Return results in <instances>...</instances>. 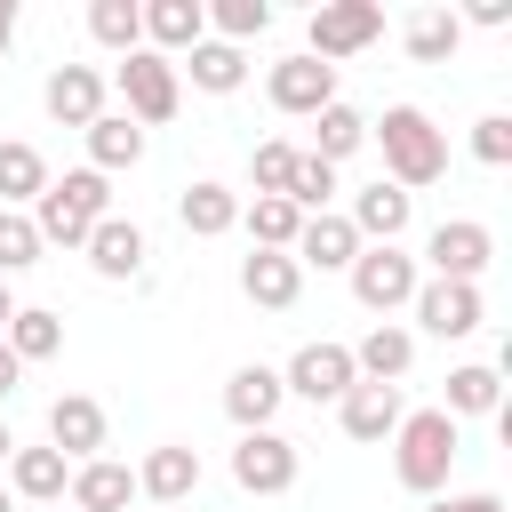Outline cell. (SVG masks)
I'll return each mask as SVG.
<instances>
[{"instance_id": "6da1fadb", "label": "cell", "mask_w": 512, "mask_h": 512, "mask_svg": "<svg viewBox=\"0 0 512 512\" xmlns=\"http://www.w3.org/2000/svg\"><path fill=\"white\" fill-rule=\"evenodd\" d=\"M384 448H392V480L432 504V496H448V472H456V456H464V424L440 416V408H408Z\"/></svg>"}, {"instance_id": "7a4b0ae2", "label": "cell", "mask_w": 512, "mask_h": 512, "mask_svg": "<svg viewBox=\"0 0 512 512\" xmlns=\"http://www.w3.org/2000/svg\"><path fill=\"white\" fill-rule=\"evenodd\" d=\"M368 144L384 152V184L400 192H424L448 176V136L432 128L424 104H384V120H368Z\"/></svg>"}, {"instance_id": "3957f363", "label": "cell", "mask_w": 512, "mask_h": 512, "mask_svg": "<svg viewBox=\"0 0 512 512\" xmlns=\"http://www.w3.org/2000/svg\"><path fill=\"white\" fill-rule=\"evenodd\" d=\"M104 216H112V176H96V168H64V176H48V192L32 200L40 248H80Z\"/></svg>"}, {"instance_id": "277c9868", "label": "cell", "mask_w": 512, "mask_h": 512, "mask_svg": "<svg viewBox=\"0 0 512 512\" xmlns=\"http://www.w3.org/2000/svg\"><path fill=\"white\" fill-rule=\"evenodd\" d=\"M104 88H120V112H128L136 128H168V120L184 112V80H176V64H168V56H152V48L120 56Z\"/></svg>"}, {"instance_id": "5b68a950", "label": "cell", "mask_w": 512, "mask_h": 512, "mask_svg": "<svg viewBox=\"0 0 512 512\" xmlns=\"http://www.w3.org/2000/svg\"><path fill=\"white\" fill-rule=\"evenodd\" d=\"M488 264H496V232H488L480 216H440V224L424 232V256H416L424 280H472V288H480Z\"/></svg>"}, {"instance_id": "8992f818", "label": "cell", "mask_w": 512, "mask_h": 512, "mask_svg": "<svg viewBox=\"0 0 512 512\" xmlns=\"http://www.w3.org/2000/svg\"><path fill=\"white\" fill-rule=\"evenodd\" d=\"M368 40H384V8H376V0H320L312 24H304V56H320L328 72H336L344 56H360Z\"/></svg>"}, {"instance_id": "52a82bcc", "label": "cell", "mask_w": 512, "mask_h": 512, "mask_svg": "<svg viewBox=\"0 0 512 512\" xmlns=\"http://www.w3.org/2000/svg\"><path fill=\"white\" fill-rule=\"evenodd\" d=\"M296 472H304V448L272 424V432H240L232 440V488L240 496H288L296 488Z\"/></svg>"}, {"instance_id": "ba28073f", "label": "cell", "mask_w": 512, "mask_h": 512, "mask_svg": "<svg viewBox=\"0 0 512 512\" xmlns=\"http://www.w3.org/2000/svg\"><path fill=\"white\" fill-rule=\"evenodd\" d=\"M344 280H352V296H360L376 320H392V312H408V296H416V280H424V272H416V256L392 240V248H360Z\"/></svg>"}, {"instance_id": "9c48e42d", "label": "cell", "mask_w": 512, "mask_h": 512, "mask_svg": "<svg viewBox=\"0 0 512 512\" xmlns=\"http://www.w3.org/2000/svg\"><path fill=\"white\" fill-rule=\"evenodd\" d=\"M408 312H416V328H424V336H440V344H464V336H480V320H488V296H480L472 280H416Z\"/></svg>"}, {"instance_id": "30bf717a", "label": "cell", "mask_w": 512, "mask_h": 512, "mask_svg": "<svg viewBox=\"0 0 512 512\" xmlns=\"http://www.w3.org/2000/svg\"><path fill=\"white\" fill-rule=\"evenodd\" d=\"M352 384H360V376H352V352H344V344H328V336L296 344V352H288V368H280V392H288V400H312V408H336Z\"/></svg>"}, {"instance_id": "8fae6325", "label": "cell", "mask_w": 512, "mask_h": 512, "mask_svg": "<svg viewBox=\"0 0 512 512\" xmlns=\"http://www.w3.org/2000/svg\"><path fill=\"white\" fill-rule=\"evenodd\" d=\"M264 96H272V112H288V120H312V112H328L336 104V72L320 64V56H280L272 72H264Z\"/></svg>"}, {"instance_id": "7c38bea8", "label": "cell", "mask_w": 512, "mask_h": 512, "mask_svg": "<svg viewBox=\"0 0 512 512\" xmlns=\"http://www.w3.org/2000/svg\"><path fill=\"white\" fill-rule=\"evenodd\" d=\"M80 256H88V272L96 280H144V264H152V240H144V224L136 216H104L88 240H80Z\"/></svg>"}, {"instance_id": "4fadbf2b", "label": "cell", "mask_w": 512, "mask_h": 512, "mask_svg": "<svg viewBox=\"0 0 512 512\" xmlns=\"http://www.w3.org/2000/svg\"><path fill=\"white\" fill-rule=\"evenodd\" d=\"M344 224L360 232V248H392V240L416 224V192H400V184H384V176H376V184H360V192H352Z\"/></svg>"}, {"instance_id": "5bb4252c", "label": "cell", "mask_w": 512, "mask_h": 512, "mask_svg": "<svg viewBox=\"0 0 512 512\" xmlns=\"http://www.w3.org/2000/svg\"><path fill=\"white\" fill-rule=\"evenodd\" d=\"M104 400H88V392H56L48 400V448L64 456V464H88V456H104Z\"/></svg>"}, {"instance_id": "9a60e30c", "label": "cell", "mask_w": 512, "mask_h": 512, "mask_svg": "<svg viewBox=\"0 0 512 512\" xmlns=\"http://www.w3.org/2000/svg\"><path fill=\"white\" fill-rule=\"evenodd\" d=\"M280 368H264V360H240L232 376H224V416H232V432H272V416H280Z\"/></svg>"}, {"instance_id": "2e32d148", "label": "cell", "mask_w": 512, "mask_h": 512, "mask_svg": "<svg viewBox=\"0 0 512 512\" xmlns=\"http://www.w3.org/2000/svg\"><path fill=\"white\" fill-rule=\"evenodd\" d=\"M400 416H408L400 384H352V392L336 400V424H344V440H360V448H384V440L400 432Z\"/></svg>"}, {"instance_id": "e0dca14e", "label": "cell", "mask_w": 512, "mask_h": 512, "mask_svg": "<svg viewBox=\"0 0 512 512\" xmlns=\"http://www.w3.org/2000/svg\"><path fill=\"white\" fill-rule=\"evenodd\" d=\"M208 40V0H144V48L152 56H192Z\"/></svg>"}, {"instance_id": "ac0fdd59", "label": "cell", "mask_w": 512, "mask_h": 512, "mask_svg": "<svg viewBox=\"0 0 512 512\" xmlns=\"http://www.w3.org/2000/svg\"><path fill=\"white\" fill-rule=\"evenodd\" d=\"M40 104H48L56 128H88V120L104 112V72H96V64H56V72L40 80Z\"/></svg>"}, {"instance_id": "d6986e66", "label": "cell", "mask_w": 512, "mask_h": 512, "mask_svg": "<svg viewBox=\"0 0 512 512\" xmlns=\"http://www.w3.org/2000/svg\"><path fill=\"white\" fill-rule=\"evenodd\" d=\"M296 272H352V256H360V232L344 224V208H320V216H304V232H296Z\"/></svg>"}, {"instance_id": "ffe728a7", "label": "cell", "mask_w": 512, "mask_h": 512, "mask_svg": "<svg viewBox=\"0 0 512 512\" xmlns=\"http://www.w3.org/2000/svg\"><path fill=\"white\" fill-rule=\"evenodd\" d=\"M352 352V376L360 384H400L408 368H416V328H400V320H376L360 344H344Z\"/></svg>"}, {"instance_id": "44dd1931", "label": "cell", "mask_w": 512, "mask_h": 512, "mask_svg": "<svg viewBox=\"0 0 512 512\" xmlns=\"http://www.w3.org/2000/svg\"><path fill=\"white\" fill-rule=\"evenodd\" d=\"M200 488V448L192 440H160V448H144V464H136V496H152V504H184Z\"/></svg>"}, {"instance_id": "7402d4cb", "label": "cell", "mask_w": 512, "mask_h": 512, "mask_svg": "<svg viewBox=\"0 0 512 512\" xmlns=\"http://www.w3.org/2000/svg\"><path fill=\"white\" fill-rule=\"evenodd\" d=\"M176 224H184L192 240H224V232H240V192L216 184V176H192V184L176 192Z\"/></svg>"}, {"instance_id": "603a6c76", "label": "cell", "mask_w": 512, "mask_h": 512, "mask_svg": "<svg viewBox=\"0 0 512 512\" xmlns=\"http://www.w3.org/2000/svg\"><path fill=\"white\" fill-rule=\"evenodd\" d=\"M240 296H248L256 312H288V304L304 296L296 256H280V248H248V256H240Z\"/></svg>"}, {"instance_id": "cb8c5ba5", "label": "cell", "mask_w": 512, "mask_h": 512, "mask_svg": "<svg viewBox=\"0 0 512 512\" xmlns=\"http://www.w3.org/2000/svg\"><path fill=\"white\" fill-rule=\"evenodd\" d=\"M72 512H128L136 504V464H112V456H88L72 464Z\"/></svg>"}, {"instance_id": "d4e9b609", "label": "cell", "mask_w": 512, "mask_h": 512, "mask_svg": "<svg viewBox=\"0 0 512 512\" xmlns=\"http://www.w3.org/2000/svg\"><path fill=\"white\" fill-rule=\"evenodd\" d=\"M176 80H192L200 96H240V88H248V48H232V40H200L192 56H176Z\"/></svg>"}, {"instance_id": "484cf974", "label": "cell", "mask_w": 512, "mask_h": 512, "mask_svg": "<svg viewBox=\"0 0 512 512\" xmlns=\"http://www.w3.org/2000/svg\"><path fill=\"white\" fill-rule=\"evenodd\" d=\"M440 416H504V368L496 360H464V368H448V400H440Z\"/></svg>"}, {"instance_id": "4316f807", "label": "cell", "mask_w": 512, "mask_h": 512, "mask_svg": "<svg viewBox=\"0 0 512 512\" xmlns=\"http://www.w3.org/2000/svg\"><path fill=\"white\" fill-rule=\"evenodd\" d=\"M64 488H72V464H64L48 440L8 456V496H24V504H64Z\"/></svg>"}, {"instance_id": "83f0119b", "label": "cell", "mask_w": 512, "mask_h": 512, "mask_svg": "<svg viewBox=\"0 0 512 512\" xmlns=\"http://www.w3.org/2000/svg\"><path fill=\"white\" fill-rule=\"evenodd\" d=\"M80 136H88V168H96V176H120V168L144 160V128H136L128 112H96Z\"/></svg>"}, {"instance_id": "f1b7e54d", "label": "cell", "mask_w": 512, "mask_h": 512, "mask_svg": "<svg viewBox=\"0 0 512 512\" xmlns=\"http://www.w3.org/2000/svg\"><path fill=\"white\" fill-rule=\"evenodd\" d=\"M360 144H368V112H360V104H344V96H336L328 112H312V144H304L312 160H328V168H344V160H352Z\"/></svg>"}, {"instance_id": "f546056e", "label": "cell", "mask_w": 512, "mask_h": 512, "mask_svg": "<svg viewBox=\"0 0 512 512\" xmlns=\"http://www.w3.org/2000/svg\"><path fill=\"white\" fill-rule=\"evenodd\" d=\"M0 344L32 368V360H56L64 352V312H48V304H16V320L0 328Z\"/></svg>"}, {"instance_id": "4dcf8cb0", "label": "cell", "mask_w": 512, "mask_h": 512, "mask_svg": "<svg viewBox=\"0 0 512 512\" xmlns=\"http://www.w3.org/2000/svg\"><path fill=\"white\" fill-rule=\"evenodd\" d=\"M40 192H48V160H40V144L8 136V144H0V208H24V216H32Z\"/></svg>"}, {"instance_id": "1f68e13d", "label": "cell", "mask_w": 512, "mask_h": 512, "mask_svg": "<svg viewBox=\"0 0 512 512\" xmlns=\"http://www.w3.org/2000/svg\"><path fill=\"white\" fill-rule=\"evenodd\" d=\"M88 40L112 48V64L136 56L144 48V0H88Z\"/></svg>"}, {"instance_id": "d6a6232c", "label": "cell", "mask_w": 512, "mask_h": 512, "mask_svg": "<svg viewBox=\"0 0 512 512\" xmlns=\"http://www.w3.org/2000/svg\"><path fill=\"white\" fill-rule=\"evenodd\" d=\"M400 40H408V56H416V64H448V56L464 48V24H456V8H416Z\"/></svg>"}, {"instance_id": "836d02e7", "label": "cell", "mask_w": 512, "mask_h": 512, "mask_svg": "<svg viewBox=\"0 0 512 512\" xmlns=\"http://www.w3.org/2000/svg\"><path fill=\"white\" fill-rule=\"evenodd\" d=\"M240 232H248V248H296V232H304V216L288 208V200H240Z\"/></svg>"}, {"instance_id": "e575fe53", "label": "cell", "mask_w": 512, "mask_h": 512, "mask_svg": "<svg viewBox=\"0 0 512 512\" xmlns=\"http://www.w3.org/2000/svg\"><path fill=\"white\" fill-rule=\"evenodd\" d=\"M264 32H272V0H208V40L248 48V40H264Z\"/></svg>"}, {"instance_id": "d590c367", "label": "cell", "mask_w": 512, "mask_h": 512, "mask_svg": "<svg viewBox=\"0 0 512 512\" xmlns=\"http://www.w3.org/2000/svg\"><path fill=\"white\" fill-rule=\"evenodd\" d=\"M288 168H296V144H288V136H264V144L248 152V184H256V200H288Z\"/></svg>"}, {"instance_id": "8d00e7d4", "label": "cell", "mask_w": 512, "mask_h": 512, "mask_svg": "<svg viewBox=\"0 0 512 512\" xmlns=\"http://www.w3.org/2000/svg\"><path fill=\"white\" fill-rule=\"evenodd\" d=\"M328 200H336V168L312 160V152H296V168H288V208H296V216H320Z\"/></svg>"}, {"instance_id": "74e56055", "label": "cell", "mask_w": 512, "mask_h": 512, "mask_svg": "<svg viewBox=\"0 0 512 512\" xmlns=\"http://www.w3.org/2000/svg\"><path fill=\"white\" fill-rule=\"evenodd\" d=\"M32 264H40L32 216H24V208H0V280H16V272H32Z\"/></svg>"}, {"instance_id": "f35d334b", "label": "cell", "mask_w": 512, "mask_h": 512, "mask_svg": "<svg viewBox=\"0 0 512 512\" xmlns=\"http://www.w3.org/2000/svg\"><path fill=\"white\" fill-rule=\"evenodd\" d=\"M472 160L480 168H512V112H480L472 120Z\"/></svg>"}, {"instance_id": "ab89813d", "label": "cell", "mask_w": 512, "mask_h": 512, "mask_svg": "<svg viewBox=\"0 0 512 512\" xmlns=\"http://www.w3.org/2000/svg\"><path fill=\"white\" fill-rule=\"evenodd\" d=\"M424 512H512V504H504L496 488H464V496H432Z\"/></svg>"}, {"instance_id": "60d3db41", "label": "cell", "mask_w": 512, "mask_h": 512, "mask_svg": "<svg viewBox=\"0 0 512 512\" xmlns=\"http://www.w3.org/2000/svg\"><path fill=\"white\" fill-rule=\"evenodd\" d=\"M456 24H488V32H496V24H512V0H472Z\"/></svg>"}, {"instance_id": "b9f144b4", "label": "cell", "mask_w": 512, "mask_h": 512, "mask_svg": "<svg viewBox=\"0 0 512 512\" xmlns=\"http://www.w3.org/2000/svg\"><path fill=\"white\" fill-rule=\"evenodd\" d=\"M16 384H24V360H16V352H8V344H0V408H8V400H16Z\"/></svg>"}, {"instance_id": "7bdbcfd3", "label": "cell", "mask_w": 512, "mask_h": 512, "mask_svg": "<svg viewBox=\"0 0 512 512\" xmlns=\"http://www.w3.org/2000/svg\"><path fill=\"white\" fill-rule=\"evenodd\" d=\"M16 48V0H0V56Z\"/></svg>"}, {"instance_id": "ee69618b", "label": "cell", "mask_w": 512, "mask_h": 512, "mask_svg": "<svg viewBox=\"0 0 512 512\" xmlns=\"http://www.w3.org/2000/svg\"><path fill=\"white\" fill-rule=\"evenodd\" d=\"M8 320H16V288L0 280V328H8Z\"/></svg>"}, {"instance_id": "f6af8a7d", "label": "cell", "mask_w": 512, "mask_h": 512, "mask_svg": "<svg viewBox=\"0 0 512 512\" xmlns=\"http://www.w3.org/2000/svg\"><path fill=\"white\" fill-rule=\"evenodd\" d=\"M8 456H16V432H8V424H0V472H8Z\"/></svg>"}, {"instance_id": "bcb514c9", "label": "cell", "mask_w": 512, "mask_h": 512, "mask_svg": "<svg viewBox=\"0 0 512 512\" xmlns=\"http://www.w3.org/2000/svg\"><path fill=\"white\" fill-rule=\"evenodd\" d=\"M0 512H16V496H8V480H0Z\"/></svg>"}, {"instance_id": "7dc6e473", "label": "cell", "mask_w": 512, "mask_h": 512, "mask_svg": "<svg viewBox=\"0 0 512 512\" xmlns=\"http://www.w3.org/2000/svg\"><path fill=\"white\" fill-rule=\"evenodd\" d=\"M56 512H64V504H56Z\"/></svg>"}]
</instances>
